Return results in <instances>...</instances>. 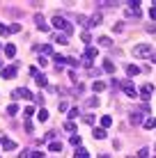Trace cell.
Here are the masks:
<instances>
[{
	"instance_id": "cell-45",
	"label": "cell",
	"mask_w": 156,
	"mask_h": 158,
	"mask_svg": "<svg viewBox=\"0 0 156 158\" xmlns=\"http://www.w3.org/2000/svg\"><path fill=\"white\" fill-rule=\"evenodd\" d=\"M19 158H30V151H25V149H23V151L19 154Z\"/></svg>"
},
{
	"instance_id": "cell-38",
	"label": "cell",
	"mask_w": 156,
	"mask_h": 158,
	"mask_svg": "<svg viewBox=\"0 0 156 158\" xmlns=\"http://www.w3.org/2000/svg\"><path fill=\"white\" fill-rule=\"evenodd\" d=\"M30 158H46L44 151H30Z\"/></svg>"
},
{
	"instance_id": "cell-41",
	"label": "cell",
	"mask_w": 156,
	"mask_h": 158,
	"mask_svg": "<svg viewBox=\"0 0 156 158\" xmlns=\"http://www.w3.org/2000/svg\"><path fill=\"white\" fill-rule=\"evenodd\" d=\"M110 87H115V89H117V87H122V83H120L117 78H112V80H110Z\"/></svg>"
},
{
	"instance_id": "cell-46",
	"label": "cell",
	"mask_w": 156,
	"mask_h": 158,
	"mask_svg": "<svg viewBox=\"0 0 156 158\" xmlns=\"http://www.w3.org/2000/svg\"><path fill=\"white\" fill-rule=\"evenodd\" d=\"M152 60H154V62H156V55H152Z\"/></svg>"
},
{
	"instance_id": "cell-37",
	"label": "cell",
	"mask_w": 156,
	"mask_h": 158,
	"mask_svg": "<svg viewBox=\"0 0 156 158\" xmlns=\"http://www.w3.org/2000/svg\"><path fill=\"white\" fill-rule=\"evenodd\" d=\"M122 30H124V23H122V21H120V23H115V25H112V32H122Z\"/></svg>"
},
{
	"instance_id": "cell-14",
	"label": "cell",
	"mask_w": 156,
	"mask_h": 158,
	"mask_svg": "<svg viewBox=\"0 0 156 158\" xmlns=\"http://www.w3.org/2000/svg\"><path fill=\"white\" fill-rule=\"evenodd\" d=\"M126 73L131 76V78H136V76L140 73V67H136V64H129V67H126Z\"/></svg>"
},
{
	"instance_id": "cell-5",
	"label": "cell",
	"mask_w": 156,
	"mask_h": 158,
	"mask_svg": "<svg viewBox=\"0 0 156 158\" xmlns=\"http://www.w3.org/2000/svg\"><path fill=\"white\" fill-rule=\"evenodd\" d=\"M16 73H19V67H16V64H9V67L2 69V78H5V80H14Z\"/></svg>"
},
{
	"instance_id": "cell-40",
	"label": "cell",
	"mask_w": 156,
	"mask_h": 158,
	"mask_svg": "<svg viewBox=\"0 0 156 158\" xmlns=\"http://www.w3.org/2000/svg\"><path fill=\"white\" fill-rule=\"evenodd\" d=\"M67 64H69V67H76L78 60H76V57H67Z\"/></svg>"
},
{
	"instance_id": "cell-20",
	"label": "cell",
	"mask_w": 156,
	"mask_h": 158,
	"mask_svg": "<svg viewBox=\"0 0 156 158\" xmlns=\"http://www.w3.org/2000/svg\"><path fill=\"white\" fill-rule=\"evenodd\" d=\"M74 158H90V154H87V149L78 147V149H76V154H74Z\"/></svg>"
},
{
	"instance_id": "cell-19",
	"label": "cell",
	"mask_w": 156,
	"mask_h": 158,
	"mask_svg": "<svg viewBox=\"0 0 156 158\" xmlns=\"http://www.w3.org/2000/svg\"><path fill=\"white\" fill-rule=\"evenodd\" d=\"M142 126L147 128V131H152V128H156V119H154V117H147V119H145V124H142Z\"/></svg>"
},
{
	"instance_id": "cell-22",
	"label": "cell",
	"mask_w": 156,
	"mask_h": 158,
	"mask_svg": "<svg viewBox=\"0 0 156 158\" xmlns=\"http://www.w3.org/2000/svg\"><path fill=\"white\" fill-rule=\"evenodd\" d=\"M48 149H51L53 154H60V151H62V142H51V144H48Z\"/></svg>"
},
{
	"instance_id": "cell-8",
	"label": "cell",
	"mask_w": 156,
	"mask_h": 158,
	"mask_svg": "<svg viewBox=\"0 0 156 158\" xmlns=\"http://www.w3.org/2000/svg\"><path fill=\"white\" fill-rule=\"evenodd\" d=\"M106 87H108V85H106L103 80H99V78H96L94 83H92V92H94V94H99V92H103Z\"/></svg>"
},
{
	"instance_id": "cell-29",
	"label": "cell",
	"mask_w": 156,
	"mask_h": 158,
	"mask_svg": "<svg viewBox=\"0 0 156 158\" xmlns=\"http://www.w3.org/2000/svg\"><path fill=\"white\" fill-rule=\"evenodd\" d=\"M41 55H53V46L51 44H44V46H41Z\"/></svg>"
},
{
	"instance_id": "cell-31",
	"label": "cell",
	"mask_w": 156,
	"mask_h": 158,
	"mask_svg": "<svg viewBox=\"0 0 156 158\" xmlns=\"http://www.w3.org/2000/svg\"><path fill=\"white\" fill-rule=\"evenodd\" d=\"M7 35H12V32H9V25L0 23V37H7Z\"/></svg>"
},
{
	"instance_id": "cell-18",
	"label": "cell",
	"mask_w": 156,
	"mask_h": 158,
	"mask_svg": "<svg viewBox=\"0 0 156 158\" xmlns=\"http://www.w3.org/2000/svg\"><path fill=\"white\" fill-rule=\"evenodd\" d=\"M37 119H39V122H46L48 119V110L46 108H39V110H37Z\"/></svg>"
},
{
	"instance_id": "cell-16",
	"label": "cell",
	"mask_w": 156,
	"mask_h": 158,
	"mask_svg": "<svg viewBox=\"0 0 156 158\" xmlns=\"http://www.w3.org/2000/svg\"><path fill=\"white\" fill-rule=\"evenodd\" d=\"M35 80H37V85H39V87H46V85H48V78H46L44 73H37Z\"/></svg>"
},
{
	"instance_id": "cell-44",
	"label": "cell",
	"mask_w": 156,
	"mask_h": 158,
	"mask_svg": "<svg viewBox=\"0 0 156 158\" xmlns=\"http://www.w3.org/2000/svg\"><path fill=\"white\" fill-rule=\"evenodd\" d=\"M149 16H152V21H156V7H149Z\"/></svg>"
},
{
	"instance_id": "cell-34",
	"label": "cell",
	"mask_w": 156,
	"mask_h": 158,
	"mask_svg": "<svg viewBox=\"0 0 156 158\" xmlns=\"http://www.w3.org/2000/svg\"><path fill=\"white\" fill-rule=\"evenodd\" d=\"M147 156H149V149H147V147H142V149L138 151V158H147Z\"/></svg>"
},
{
	"instance_id": "cell-24",
	"label": "cell",
	"mask_w": 156,
	"mask_h": 158,
	"mask_svg": "<svg viewBox=\"0 0 156 158\" xmlns=\"http://www.w3.org/2000/svg\"><path fill=\"white\" fill-rule=\"evenodd\" d=\"M69 142H71L74 147H83V138H80V135H76V133H74V135H71V140H69Z\"/></svg>"
},
{
	"instance_id": "cell-15",
	"label": "cell",
	"mask_w": 156,
	"mask_h": 158,
	"mask_svg": "<svg viewBox=\"0 0 156 158\" xmlns=\"http://www.w3.org/2000/svg\"><path fill=\"white\" fill-rule=\"evenodd\" d=\"M103 71L106 73H115V64H112V60H103Z\"/></svg>"
},
{
	"instance_id": "cell-36",
	"label": "cell",
	"mask_w": 156,
	"mask_h": 158,
	"mask_svg": "<svg viewBox=\"0 0 156 158\" xmlns=\"http://www.w3.org/2000/svg\"><path fill=\"white\" fill-rule=\"evenodd\" d=\"M64 128H67L69 133H74V131H76V124H74V122H67V124H64Z\"/></svg>"
},
{
	"instance_id": "cell-13",
	"label": "cell",
	"mask_w": 156,
	"mask_h": 158,
	"mask_svg": "<svg viewBox=\"0 0 156 158\" xmlns=\"http://www.w3.org/2000/svg\"><path fill=\"white\" fill-rule=\"evenodd\" d=\"M110 126H112V117L110 115H103V117H101V128L106 131V128H110Z\"/></svg>"
},
{
	"instance_id": "cell-23",
	"label": "cell",
	"mask_w": 156,
	"mask_h": 158,
	"mask_svg": "<svg viewBox=\"0 0 156 158\" xmlns=\"http://www.w3.org/2000/svg\"><path fill=\"white\" fill-rule=\"evenodd\" d=\"M85 106H90V108H99L101 103H99V96H92V99H87L85 101Z\"/></svg>"
},
{
	"instance_id": "cell-28",
	"label": "cell",
	"mask_w": 156,
	"mask_h": 158,
	"mask_svg": "<svg viewBox=\"0 0 156 158\" xmlns=\"http://www.w3.org/2000/svg\"><path fill=\"white\" fill-rule=\"evenodd\" d=\"M53 62H55L57 67H62V64H67V57L64 55H53Z\"/></svg>"
},
{
	"instance_id": "cell-32",
	"label": "cell",
	"mask_w": 156,
	"mask_h": 158,
	"mask_svg": "<svg viewBox=\"0 0 156 158\" xmlns=\"http://www.w3.org/2000/svg\"><path fill=\"white\" fill-rule=\"evenodd\" d=\"M140 112H131V124H140Z\"/></svg>"
},
{
	"instance_id": "cell-10",
	"label": "cell",
	"mask_w": 156,
	"mask_h": 158,
	"mask_svg": "<svg viewBox=\"0 0 156 158\" xmlns=\"http://www.w3.org/2000/svg\"><path fill=\"white\" fill-rule=\"evenodd\" d=\"M53 41H55V44H62V46H67V44H69V37H67V35H60V32H55V35H53Z\"/></svg>"
},
{
	"instance_id": "cell-11",
	"label": "cell",
	"mask_w": 156,
	"mask_h": 158,
	"mask_svg": "<svg viewBox=\"0 0 156 158\" xmlns=\"http://www.w3.org/2000/svg\"><path fill=\"white\" fill-rule=\"evenodd\" d=\"M14 96H23V99H28V101H30V99H32V92H30V89H25V87H21V89H16V92H14Z\"/></svg>"
},
{
	"instance_id": "cell-3",
	"label": "cell",
	"mask_w": 156,
	"mask_h": 158,
	"mask_svg": "<svg viewBox=\"0 0 156 158\" xmlns=\"http://www.w3.org/2000/svg\"><path fill=\"white\" fill-rule=\"evenodd\" d=\"M152 51L154 48L149 46V44H138V46L133 48V55L140 57V60H147V57H152Z\"/></svg>"
},
{
	"instance_id": "cell-2",
	"label": "cell",
	"mask_w": 156,
	"mask_h": 158,
	"mask_svg": "<svg viewBox=\"0 0 156 158\" xmlns=\"http://www.w3.org/2000/svg\"><path fill=\"white\" fill-rule=\"evenodd\" d=\"M96 53H99V51H96L94 46H87L85 53H83V57H80V64H83L85 69H92V60L96 57Z\"/></svg>"
},
{
	"instance_id": "cell-35",
	"label": "cell",
	"mask_w": 156,
	"mask_h": 158,
	"mask_svg": "<svg viewBox=\"0 0 156 158\" xmlns=\"http://www.w3.org/2000/svg\"><path fill=\"white\" fill-rule=\"evenodd\" d=\"M80 39H83L85 44H90V41H92V35H90V32H83V35H80Z\"/></svg>"
},
{
	"instance_id": "cell-7",
	"label": "cell",
	"mask_w": 156,
	"mask_h": 158,
	"mask_svg": "<svg viewBox=\"0 0 156 158\" xmlns=\"http://www.w3.org/2000/svg\"><path fill=\"white\" fill-rule=\"evenodd\" d=\"M0 147H2L5 151H14L16 149V142L12 138H2V140H0Z\"/></svg>"
},
{
	"instance_id": "cell-42",
	"label": "cell",
	"mask_w": 156,
	"mask_h": 158,
	"mask_svg": "<svg viewBox=\"0 0 156 158\" xmlns=\"http://www.w3.org/2000/svg\"><path fill=\"white\" fill-rule=\"evenodd\" d=\"M69 78H71L74 83H78V73H76V71H69Z\"/></svg>"
},
{
	"instance_id": "cell-33",
	"label": "cell",
	"mask_w": 156,
	"mask_h": 158,
	"mask_svg": "<svg viewBox=\"0 0 156 158\" xmlns=\"http://www.w3.org/2000/svg\"><path fill=\"white\" fill-rule=\"evenodd\" d=\"M57 110H60V112H69V103H67V101H62L60 106H57Z\"/></svg>"
},
{
	"instance_id": "cell-30",
	"label": "cell",
	"mask_w": 156,
	"mask_h": 158,
	"mask_svg": "<svg viewBox=\"0 0 156 158\" xmlns=\"http://www.w3.org/2000/svg\"><path fill=\"white\" fill-rule=\"evenodd\" d=\"M99 46H112V41H110V37H99Z\"/></svg>"
},
{
	"instance_id": "cell-4",
	"label": "cell",
	"mask_w": 156,
	"mask_h": 158,
	"mask_svg": "<svg viewBox=\"0 0 156 158\" xmlns=\"http://www.w3.org/2000/svg\"><path fill=\"white\" fill-rule=\"evenodd\" d=\"M122 92H124L126 96H131V99H136V96H138V89L133 87L131 80H124V83H122Z\"/></svg>"
},
{
	"instance_id": "cell-12",
	"label": "cell",
	"mask_w": 156,
	"mask_h": 158,
	"mask_svg": "<svg viewBox=\"0 0 156 158\" xmlns=\"http://www.w3.org/2000/svg\"><path fill=\"white\" fill-rule=\"evenodd\" d=\"M2 53H5V57H14L16 55V46H14V44H7Z\"/></svg>"
},
{
	"instance_id": "cell-17",
	"label": "cell",
	"mask_w": 156,
	"mask_h": 158,
	"mask_svg": "<svg viewBox=\"0 0 156 158\" xmlns=\"http://www.w3.org/2000/svg\"><path fill=\"white\" fill-rule=\"evenodd\" d=\"M92 135H94V140H103L106 138V131L101 128V126L99 128H92Z\"/></svg>"
},
{
	"instance_id": "cell-6",
	"label": "cell",
	"mask_w": 156,
	"mask_h": 158,
	"mask_svg": "<svg viewBox=\"0 0 156 158\" xmlns=\"http://www.w3.org/2000/svg\"><path fill=\"white\" fill-rule=\"evenodd\" d=\"M138 94H140L142 101H149V99H152V94H154V87L152 85H140V92H138Z\"/></svg>"
},
{
	"instance_id": "cell-39",
	"label": "cell",
	"mask_w": 156,
	"mask_h": 158,
	"mask_svg": "<svg viewBox=\"0 0 156 158\" xmlns=\"http://www.w3.org/2000/svg\"><path fill=\"white\" fill-rule=\"evenodd\" d=\"M9 32H12V35H14V32H21V25L19 23H12V25H9Z\"/></svg>"
},
{
	"instance_id": "cell-26",
	"label": "cell",
	"mask_w": 156,
	"mask_h": 158,
	"mask_svg": "<svg viewBox=\"0 0 156 158\" xmlns=\"http://www.w3.org/2000/svg\"><path fill=\"white\" fill-rule=\"evenodd\" d=\"M16 112H19V106H16V103H9V106H7V115H9V117H14Z\"/></svg>"
},
{
	"instance_id": "cell-21",
	"label": "cell",
	"mask_w": 156,
	"mask_h": 158,
	"mask_svg": "<svg viewBox=\"0 0 156 158\" xmlns=\"http://www.w3.org/2000/svg\"><path fill=\"white\" fill-rule=\"evenodd\" d=\"M67 115H69V122H74L76 117H80V110H78V108H69Z\"/></svg>"
},
{
	"instance_id": "cell-27",
	"label": "cell",
	"mask_w": 156,
	"mask_h": 158,
	"mask_svg": "<svg viewBox=\"0 0 156 158\" xmlns=\"http://www.w3.org/2000/svg\"><path fill=\"white\" fill-rule=\"evenodd\" d=\"M101 21H103V16H101V14H94L92 19H90V25H101Z\"/></svg>"
},
{
	"instance_id": "cell-43",
	"label": "cell",
	"mask_w": 156,
	"mask_h": 158,
	"mask_svg": "<svg viewBox=\"0 0 156 158\" xmlns=\"http://www.w3.org/2000/svg\"><path fill=\"white\" fill-rule=\"evenodd\" d=\"M83 119H85V124H94V117L92 115H85Z\"/></svg>"
},
{
	"instance_id": "cell-25",
	"label": "cell",
	"mask_w": 156,
	"mask_h": 158,
	"mask_svg": "<svg viewBox=\"0 0 156 158\" xmlns=\"http://www.w3.org/2000/svg\"><path fill=\"white\" fill-rule=\"evenodd\" d=\"M126 16H129V19H140L142 14H140V9H138V7H131V12H129Z\"/></svg>"
},
{
	"instance_id": "cell-1",
	"label": "cell",
	"mask_w": 156,
	"mask_h": 158,
	"mask_svg": "<svg viewBox=\"0 0 156 158\" xmlns=\"http://www.w3.org/2000/svg\"><path fill=\"white\" fill-rule=\"evenodd\" d=\"M51 23H53V28H55V30L64 32V35H67V37H69V35H71V32H74V25L69 23V21L64 19L62 14H55V16H53V21H51Z\"/></svg>"
},
{
	"instance_id": "cell-9",
	"label": "cell",
	"mask_w": 156,
	"mask_h": 158,
	"mask_svg": "<svg viewBox=\"0 0 156 158\" xmlns=\"http://www.w3.org/2000/svg\"><path fill=\"white\" fill-rule=\"evenodd\" d=\"M35 23H37V28H39L41 32H48V25H46L44 16H39V14H37V16H35Z\"/></svg>"
}]
</instances>
